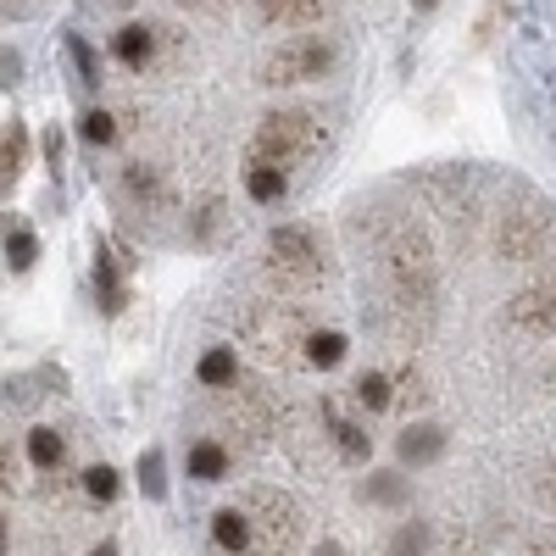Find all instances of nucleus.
<instances>
[{
  "label": "nucleus",
  "instance_id": "f257e3e1",
  "mask_svg": "<svg viewBox=\"0 0 556 556\" xmlns=\"http://www.w3.org/2000/svg\"><path fill=\"white\" fill-rule=\"evenodd\" d=\"M384 273H390V290H395V306H434L440 285H434V256H429V240L417 228H401L384 251Z\"/></svg>",
  "mask_w": 556,
  "mask_h": 556
},
{
  "label": "nucleus",
  "instance_id": "f03ea898",
  "mask_svg": "<svg viewBox=\"0 0 556 556\" xmlns=\"http://www.w3.org/2000/svg\"><path fill=\"white\" fill-rule=\"evenodd\" d=\"M317 139H323L317 112H273V117H262V128L251 139V167H290L317 151Z\"/></svg>",
  "mask_w": 556,
  "mask_h": 556
},
{
  "label": "nucleus",
  "instance_id": "7ed1b4c3",
  "mask_svg": "<svg viewBox=\"0 0 556 556\" xmlns=\"http://www.w3.org/2000/svg\"><path fill=\"white\" fill-rule=\"evenodd\" d=\"M340 62V51L329 39H317V34H295V39H285L278 51H267L262 56V67H256V84H267V89H290V84H312V78H323Z\"/></svg>",
  "mask_w": 556,
  "mask_h": 556
},
{
  "label": "nucleus",
  "instance_id": "20e7f679",
  "mask_svg": "<svg viewBox=\"0 0 556 556\" xmlns=\"http://www.w3.org/2000/svg\"><path fill=\"white\" fill-rule=\"evenodd\" d=\"M267 267H273L278 285H312V278L329 273V262H323V240L312 235L306 223H273Z\"/></svg>",
  "mask_w": 556,
  "mask_h": 556
},
{
  "label": "nucleus",
  "instance_id": "39448f33",
  "mask_svg": "<svg viewBox=\"0 0 556 556\" xmlns=\"http://www.w3.org/2000/svg\"><path fill=\"white\" fill-rule=\"evenodd\" d=\"M245 513L256 518V540H267V556H290L306 518H301V506L285 495V490H251L245 495Z\"/></svg>",
  "mask_w": 556,
  "mask_h": 556
},
{
  "label": "nucleus",
  "instance_id": "423d86ee",
  "mask_svg": "<svg viewBox=\"0 0 556 556\" xmlns=\"http://www.w3.org/2000/svg\"><path fill=\"white\" fill-rule=\"evenodd\" d=\"M551 235H556L551 206H518V212H501V223H495V251H501L506 262H534V256H545Z\"/></svg>",
  "mask_w": 556,
  "mask_h": 556
},
{
  "label": "nucleus",
  "instance_id": "0eeeda50",
  "mask_svg": "<svg viewBox=\"0 0 556 556\" xmlns=\"http://www.w3.org/2000/svg\"><path fill=\"white\" fill-rule=\"evenodd\" d=\"M245 334H251V345L273 362V356H285L290 345H301L306 351V340H312V329H306V317L290 306V301H273L267 312H256L251 323H245Z\"/></svg>",
  "mask_w": 556,
  "mask_h": 556
},
{
  "label": "nucleus",
  "instance_id": "6e6552de",
  "mask_svg": "<svg viewBox=\"0 0 556 556\" xmlns=\"http://www.w3.org/2000/svg\"><path fill=\"white\" fill-rule=\"evenodd\" d=\"M506 323L523 334H551L556 329V290L551 285H534V290H518L506 301Z\"/></svg>",
  "mask_w": 556,
  "mask_h": 556
},
{
  "label": "nucleus",
  "instance_id": "1a4fd4ad",
  "mask_svg": "<svg viewBox=\"0 0 556 556\" xmlns=\"http://www.w3.org/2000/svg\"><path fill=\"white\" fill-rule=\"evenodd\" d=\"M445 429L440 424H406L401 434H395V462L401 468H434V462L445 456Z\"/></svg>",
  "mask_w": 556,
  "mask_h": 556
},
{
  "label": "nucleus",
  "instance_id": "9d476101",
  "mask_svg": "<svg viewBox=\"0 0 556 556\" xmlns=\"http://www.w3.org/2000/svg\"><path fill=\"white\" fill-rule=\"evenodd\" d=\"M212 540L228 556H245L256 545V518L245 513V506H217V513H212Z\"/></svg>",
  "mask_w": 556,
  "mask_h": 556
},
{
  "label": "nucleus",
  "instance_id": "9b49d317",
  "mask_svg": "<svg viewBox=\"0 0 556 556\" xmlns=\"http://www.w3.org/2000/svg\"><path fill=\"white\" fill-rule=\"evenodd\" d=\"M184 468H190L195 484H223L228 473H235V451H228L223 440H195L190 451H184Z\"/></svg>",
  "mask_w": 556,
  "mask_h": 556
},
{
  "label": "nucleus",
  "instance_id": "f8f14e48",
  "mask_svg": "<svg viewBox=\"0 0 556 556\" xmlns=\"http://www.w3.org/2000/svg\"><path fill=\"white\" fill-rule=\"evenodd\" d=\"M96 301H101V312H106V317H117V312L128 306L123 267H117V256H112V245H106V240H96Z\"/></svg>",
  "mask_w": 556,
  "mask_h": 556
},
{
  "label": "nucleus",
  "instance_id": "ddd939ff",
  "mask_svg": "<svg viewBox=\"0 0 556 556\" xmlns=\"http://www.w3.org/2000/svg\"><path fill=\"white\" fill-rule=\"evenodd\" d=\"M323 12H329V0H256V17L278 28H312L323 23Z\"/></svg>",
  "mask_w": 556,
  "mask_h": 556
},
{
  "label": "nucleus",
  "instance_id": "4468645a",
  "mask_svg": "<svg viewBox=\"0 0 556 556\" xmlns=\"http://www.w3.org/2000/svg\"><path fill=\"white\" fill-rule=\"evenodd\" d=\"M323 424H329V434H334L345 462H367V456H374V434H367L362 424H351V417H340L334 401H323Z\"/></svg>",
  "mask_w": 556,
  "mask_h": 556
},
{
  "label": "nucleus",
  "instance_id": "2eb2a0df",
  "mask_svg": "<svg viewBox=\"0 0 556 556\" xmlns=\"http://www.w3.org/2000/svg\"><path fill=\"white\" fill-rule=\"evenodd\" d=\"M356 501H362V506H406V501H412V484H406L401 468H379V473H367V479L356 484Z\"/></svg>",
  "mask_w": 556,
  "mask_h": 556
},
{
  "label": "nucleus",
  "instance_id": "dca6fc26",
  "mask_svg": "<svg viewBox=\"0 0 556 556\" xmlns=\"http://www.w3.org/2000/svg\"><path fill=\"white\" fill-rule=\"evenodd\" d=\"M151 51H156V34H151L146 23H123V28L112 34V56H117L123 67H134V73L151 62Z\"/></svg>",
  "mask_w": 556,
  "mask_h": 556
},
{
  "label": "nucleus",
  "instance_id": "f3484780",
  "mask_svg": "<svg viewBox=\"0 0 556 556\" xmlns=\"http://www.w3.org/2000/svg\"><path fill=\"white\" fill-rule=\"evenodd\" d=\"M195 379H201L206 390H235V384H240V356H235V345H212V351L195 362Z\"/></svg>",
  "mask_w": 556,
  "mask_h": 556
},
{
  "label": "nucleus",
  "instance_id": "a211bd4d",
  "mask_svg": "<svg viewBox=\"0 0 556 556\" xmlns=\"http://www.w3.org/2000/svg\"><path fill=\"white\" fill-rule=\"evenodd\" d=\"M245 195L256 206H278L290 195V173L285 167H245Z\"/></svg>",
  "mask_w": 556,
  "mask_h": 556
},
{
  "label": "nucleus",
  "instance_id": "6ab92c4d",
  "mask_svg": "<svg viewBox=\"0 0 556 556\" xmlns=\"http://www.w3.org/2000/svg\"><path fill=\"white\" fill-rule=\"evenodd\" d=\"M301 362H306V367H317V374L340 367V362H345V334H340V329H312V340H306Z\"/></svg>",
  "mask_w": 556,
  "mask_h": 556
},
{
  "label": "nucleus",
  "instance_id": "aec40b11",
  "mask_svg": "<svg viewBox=\"0 0 556 556\" xmlns=\"http://www.w3.org/2000/svg\"><path fill=\"white\" fill-rule=\"evenodd\" d=\"M28 462H34V468L39 473H56L62 468V462H67V440L56 434V429H28Z\"/></svg>",
  "mask_w": 556,
  "mask_h": 556
},
{
  "label": "nucleus",
  "instance_id": "412c9836",
  "mask_svg": "<svg viewBox=\"0 0 556 556\" xmlns=\"http://www.w3.org/2000/svg\"><path fill=\"white\" fill-rule=\"evenodd\" d=\"M356 406H367V412H390L395 406V379L390 374H379V367H367V374H356Z\"/></svg>",
  "mask_w": 556,
  "mask_h": 556
},
{
  "label": "nucleus",
  "instance_id": "4be33fe9",
  "mask_svg": "<svg viewBox=\"0 0 556 556\" xmlns=\"http://www.w3.org/2000/svg\"><path fill=\"white\" fill-rule=\"evenodd\" d=\"M23 167H28V128L12 117V128H7V139H0V178H7V190L23 178Z\"/></svg>",
  "mask_w": 556,
  "mask_h": 556
},
{
  "label": "nucleus",
  "instance_id": "5701e85b",
  "mask_svg": "<svg viewBox=\"0 0 556 556\" xmlns=\"http://www.w3.org/2000/svg\"><path fill=\"white\" fill-rule=\"evenodd\" d=\"M34 262H39V235H34L28 223H12L7 228V267L12 273H28Z\"/></svg>",
  "mask_w": 556,
  "mask_h": 556
},
{
  "label": "nucleus",
  "instance_id": "b1692460",
  "mask_svg": "<svg viewBox=\"0 0 556 556\" xmlns=\"http://www.w3.org/2000/svg\"><path fill=\"white\" fill-rule=\"evenodd\" d=\"M139 490H146V501H167V456H162V445L139 451Z\"/></svg>",
  "mask_w": 556,
  "mask_h": 556
},
{
  "label": "nucleus",
  "instance_id": "393cba45",
  "mask_svg": "<svg viewBox=\"0 0 556 556\" xmlns=\"http://www.w3.org/2000/svg\"><path fill=\"white\" fill-rule=\"evenodd\" d=\"M84 495L89 501H96V506H112L117 501V490H123V479H117V468H112V462H96V468H84Z\"/></svg>",
  "mask_w": 556,
  "mask_h": 556
},
{
  "label": "nucleus",
  "instance_id": "a878e982",
  "mask_svg": "<svg viewBox=\"0 0 556 556\" xmlns=\"http://www.w3.org/2000/svg\"><path fill=\"white\" fill-rule=\"evenodd\" d=\"M429 540H434L429 523H417V518H412V523H401V529L390 534L384 556H429Z\"/></svg>",
  "mask_w": 556,
  "mask_h": 556
},
{
  "label": "nucleus",
  "instance_id": "bb28decb",
  "mask_svg": "<svg viewBox=\"0 0 556 556\" xmlns=\"http://www.w3.org/2000/svg\"><path fill=\"white\" fill-rule=\"evenodd\" d=\"M78 139H84V146H112V139H117V117L106 106H89L78 117Z\"/></svg>",
  "mask_w": 556,
  "mask_h": 556
},
{
  "label": "nucleus",
  "instance_id": "cd10ccee",
  "mask_svg": "<svg viewBox=\"0 0 556 556\" xmlns=\"http://www.w3.org/2000/svg\"><path fill=\"white\" fill-rule=\"evenodd\" d=\"M123 190L134 195V201H162V178H156V167H146V162H128V173H123Z\"/></svg>",
  "mask_w": 556,
  "mask_h": 556
},
{
  "label": "nucleus",
  "instance_id": "c85d7f7f",
  "mask_svg": "<svg viewBox=\"0 0 556 556\" xmlns=\"http://www.w3.org/2000/svg\"><path fill=\"white\" fill-rule=\"evenodd\" d=\"M67 56H73V67H78V84L101 89V62H96V51H89L84 34H67Z\"/></svg>",
  "mask_w": 556,
  "mask_h": 556
},
{
  "label": "nucleus",
  "instance_id": "c756f323",
  "mask_svg": "<svg viewBox=\"0 0 556 556\" xmlns=\"http://www.w3.org/2000/svg\"><path fill=\"white\" fill-rule=\"evenodd\" d=\"M217 223H223V206H217V201H206V206L195 212V223H190V240H195V245H212Z\"/></svg>",
  "mask_w": 556,
  "mask_h": 556
},
{
  "label": "nucleus",
  "instance_id": "7c9ffc66",
  "mask_svg": "<svg viewBox=\"0 0 556 556\" xmlns=\"http://www.w3.org/2000/svg\"><path fill=\"white\" fill-rule=\"evenodd\" d=\"M17 73H23V56L12 51V45H7V51H0V78H7V84H17Z\"/></svg>",
  "mask_w": 556,
  "mask_h": 556
},
{
  "label": "nucleus",
  "instance_id": "2f4dec72",
  "mask_svg": "<svg viewBox=\"0 0 556 556\" xmlns=\"http://www.w3.org/2000/svg\"><path fill=\"white\" fill-rule=\"evenodd\" d=\"M45 162H51V173L62 167V128H51V134H45Z\"/></svg>",
  "mask_w": 556,
  "mask_h": 556
},
{
  "label": "nucleus",
  "instance_id": "473e14b6",
  "mask_svg": "<svg viewBox=\"0 0 556 556\" xmlns=\"http://www.w3.org/2000/svg\"><path fill=\"white\" fill-rule=\"evenodd\" d=\"M523 556H556V529H545L540 540H529V551Z\"/></svg>",
  "mask_w": 556,
  "mask_h": 556
},
{
  "label": "nucleus",
  "instance_id": "72a5a7b5",
  "mask_svg": "<svg viewBox=\"0 0 556 556\" xmlns=\"http://www.w3.org/2000/svg\"><path fill=\"white\" fill-rule=\"evenodd\" d=\"M540 501H545V506H551V513H556V468H551V473L540 479Z\"/></svg>",
  "mask_w": 556,
  "mask_h": 556
},
{
  "label": "nucleus",
  "instance_id": "f704fd0d",
  "mask_svg": "<svg viewBox=\"0 0 556 556\" xmlns=\"http://www.w3.org/2000/svg\"><path fill=\"white\" fill-rule=\"evenodd\" d=\"M312 556H345V545H340V540H317Z\"/></svg>",
  "mask_w": 556,
  "mask_h": 556
},
{
  "label": "nucleus",
  "instance_id": "c9c22d12",
  "mask_svg": "<svg viewBox=\"0 0 556 556\" xmlns=\"http://www.w3.org/2000/svg\"><path fill=\"white\" fill-rule=\"evenodd\" d=\"M451 556H484L473 540H451Z\"/></svg>",
  "mask_w": 556,
  "mask_h": 556
},
{
  "label": "nucleus",
  "instance_id": "e433bc0d",
  "mask_svg": "<svg viewBox=\"0 0 556 556\" xmlns=\"http://www.w3.org/2000/svg\"><path fill=\"white\" fill-rule=\"evenodd\" d=\"M89 556H117V540H101V545L89 551Z\"/></svg>",
  "mask_w": 556,
  "mask_h": 556
},
{
  "label": "nucleus",
  "instance_id": "4c0bfd02",
  "mask_svg": "<svg viewBox=\"0 0 556 556\" xmlns=\"http://www.w3.org/2000/svg\"><path fill=\"white\" fill-rule=\"evenodd\" d=\"M184 7H206V12H217V0H184Z\"/></svg>",
  "mask_w": 556,
  "mask_h": 556
},
{
  "label": "nucleus",
  "instance_id": "58836bf2",
  "mask_svg": "<svg viewBox=\"0 0 556 556\" xmlns=\"http://www.w3.org/2000/svg\"><path fill=\"white\" fill-rule=\"evenodd\" d=\"M412 7H417V12H434V7H440V0H412Z\"/></svg>",
  "mask_w": 556,
  "mask_h": 556
}]
</instances>
